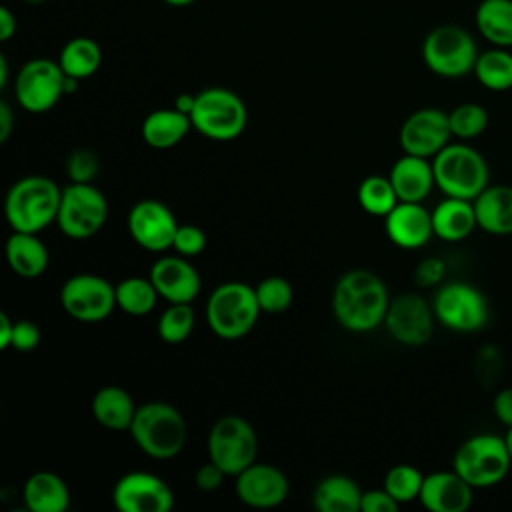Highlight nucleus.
<instances>
[{"mask_svg":"<svg viewBox=\"0 0 512 512\" xmlns=\"http://www.w3.org/2000/svg\"><path fill=\"white\" fill-rule=\"evenodd\" d=\"M330 304L332 314L342 328L362 334L384 324L390 294L376 272L352 268L336 280Z\"/></svg>","mask_w":512,"mask_h":512,"instance_id":"obj_1","label":"nucleus"},{"mask_svg":"<svg viewBox=\"0 0 512 512\" xmlns=\"http://www.w3.org/2000/svg\"><path fill=\"white\" fill-rule=\"evenodd\" d=\"M62 188L48 176L30 174L16 180L4 198V218L16 232L38 234L56 224Z\"/></svg>","mask_w":512,"mask_h":512,"instance_id":"obj_2","label":"nucleus"},{"mask_svg":"<svg viewBox=\"0 0 512 512\" xmlns=\"http://www.w3.org/2000/svg\"><path fill=\"white\" fill-rule=\"evenodd\" d=\"M128 432L138 450L154 460H170L186 444L184 416L178 408L162 400L138 406Z\"/></svg>","mask_w":512,"mask_h":512,"instance_id":"obj_3","label":"nucleus"},{"mask_svg":"<svg viewBox=\"0 0 512 512\" xmlns=\"http://www.w3.org/2000/svg\"><path fill=\"white\" fill-rule=\"evenodd\" d=\"M254 286L238 280L218 284L206 302V322L220 340H240L256 326L260 316Z\"/></svg>","mask_w":512,"mask_h":512,"instance_id":"obj_4","label":"nucleus"},{"mask_svg":"<svg viewBox=\"0 0 512 512\" xmlns=\"http://www.w3.org/2000/svg\"><path fill=\"white\" fill-rule=\"evenodd\" d=\"M434 182L444 196L474 200L490 180L486 158L468 144H446L432 158Z\"/></svg>","mask_w":512,"mask_h":512,"instance_id":"obj_5","label":"nucleus"},{"mask_svg":"<svg viewBox=\"0 0 512 512\" xmlns=\"http://www.w3.org/2000/svg\"><path fill=\"white\" fill-rule=\"evenodd\" d=\"M452 468L474 490L500 484L512 468L504 436L480 432L466 438L454 452Z\"/></svg>","mask_w":512,"mask_h":512,"instance_id":"obj_6","label":"nucleus"},{"mask_svg":"<svg viewBox=\"0 0 512 512\" xmlns=\"http://www.w3.org/2000/svg\"><path fill=\"white\" fill-rule=\"evenodd\" d=\"M190 120L192 128L204 138L228 142L244 132L248 110L236 92L222 86H210L196 94Z\"/></svg>","mask_w":512,"mask_h":512,"instance_id":"obj_7","label":"nucleus"},{"mask_svg":"<svg viewBox=\"0 0 512 512\" xmlns=\"http://www.w3.org/2000/svg\"><path fill=\"white\" fill-rule=\"evenodd\" d=\"M478 54L472 34L458 24L436 26L422 42V60L426 68L440 78L452 80L470 74Z\"/></svg>","mask_w":512,"mask_h":512,"instance_id":"obj_8","label":"nucleus"},{"mask_svg":"<svg viewBox=\"0 0 512 512\" xmlns=\"http://www.w3.org/2000/svg\"><path fill=\"white\" fill-rule=\"evenodd\" d=\"M108 200L92 182H70L62 188L56 226L70 240H88L102 230Z\"/></svg>","mask_w":512,"mask_h":512,"instance_id":"obj_9","label":"nucleus"},{"mask_svg":"<svg viewBox=\"0 0 512 512\" xmlns=\"http://www.w3.org/2000/svg\"><path fill=\"white\" fill-rule=\"evenodd\" d=\"M206 448L208 460L218 464L226 476L234 478L252 462H256L258 436L246 418L238 414H226L212 424Z\"/></svg>","mask_w":512,"mask_h":512,"instance_id":"obj_10","label":"nucleus"},{"mask_svg":"<svg viewBox=\"0 0 512 512\" xmlns=\"http://www.w3.org/2000/svg\"><path fill=\"white\" fill-rule=\"evenodd\" d=\"M432 308L436 322L460 334L482 330L490 318L486 296L468 282L442 284L434 294Z\"/></svg>","mask_w":512,"mask_h":512,"instance_id":"obj_11","label":"nucleus"},{"mask_svg":"<svg viewBox=\"0 0 512 512\" xmlns=\"http://www.w3.org/2000/svg\"><path fill=\"white\" fill-rule=\"evenodd\" d=\"M62 310L84 324L104 322L116 306V284L90 272H80L60 286Z\"/></svg>","mask_w":512,"mask_h":512,"instance_id":"obj_12","label":"nucleus"},{"mask_svg":"<svg viewBox=\"0 0 512 512\" xmlns=\"http://www.w3.org/2000/svg\"><path fill=\"white\" fill-rule=\"evenodd\" d=\"M64 80L66 74L58 60L32 58L24 62L14 80L18 106L30 114L50 112L66 96Z\"/></svg>","mask_w":512,"mask_h":512,"instance_id":"obj_13","label":"nucleus"},{"mask_svg":"<svg viewBox=\"0 0 512 512\" xmlns=\"http://www.w3.org/2000/svg\"><path fill=\"white\" fill-rule=\"evenodd\" d=\"M112 504L120 512H170L174 492L160 476L132 470L122 474L112 486Z\"/></svg>","mask_w":512,"mask_h":512,"instance_id":"obj_14","label":"nucleus"},{"mask_svg":"<svg viewBox=\"0 0 512 512\" xmlns=\"http://www.w3.org/2000/svg\"><path fill=\"white\" fill-rule=\"evenodd\" d=\"M434 308L420 294L406 292L390 298L384 318L388 334L404 346H422L434 334Z\"/></svg>","mask_w":512,"mask_h":512,"instance_id":"obj_15","label":"nucleus"},{"mask_svg":"<svg viewBox=\"0 0 512 512\" xmlns=\"http://www.w3.org/2000/svg\"><path fill=\"white\" fill-rule=\"evenodd\" d=\"M130 238L148 252H164L172 248V240L178 228V220L172 210L160 200L136 202L126 218Z\"/></svg>","mask_w":512,"mask_h":512,"instance_id":"obj_16","label":"nucleus"},{"mask_svg":"<svg viewBox=\"0 0 512 512\" xmlns=\"http://www.w3.org/2000/svg\"><path fill=\"white\" fill-rule=\"evenodd\" d=\"M452 130L448 112L440 108H420L412 112L400 126L398 142L404 154L434 158L446 144H450Z\"/></svg>","mask_w":512,"mask_h":512,"instance_id":"obj_17","label":"nucleus"},{"mask_svg":"<svg viewBox=\"0 0 512 512\" xmlns=\"http://www.w3.org/2000/svg\"><path fill=\"white\" fill-rule=\"evenodd\" d=\"M234 492L242 504L268 510L280 506L288 498L290 482L280 468L266 462H252L234 476Z\"/></svg>","mask_w":512,"mask_h":512,"instance_id":"obj_18","label":"nucleus"},{"mask_svg":"<svg viewBox=\"0 0 512 512\" xmlns=\"http://www.w3.org/2000/svg\"><path fill=\"white\" fill-rule=\"evenodd\" d=\"M148 278L168 304H192L200 294L202 280L194 264L186 256H160L152 266Z\"/></svg>","mask_w":512,"mask_h":512,"instance_id":"obj_19","label":"nucleus"},{"mask_svg":"<svg viewBox=\"0 0 512 512\" xmlns=\"http://www.w3.org/2000/svg\"><path fill=\"white\" fill-rule=\"evenodd\" d=\"M384 230L388 240L402 250H418L426 246L432 236V212L422 202H398L384 216Z\"/></svg>","mask_w":512,"mask_h":512,"instance_id":"obj_20","label":"nucleus"},{"mask_svg":"<svg viewBox=\"0 0 512 512\" xmlns=\"http://www.w3.org/2000/svg\"><path fill=\"white\" fill-rule=\"evenodd\" d=\"M430 512H466L474 500V488L452 468L424 476L418 496Z\"/></svg>","mask_w":512,"mask_h":512,"instance_id":"obj_21","label":"nucleus"},{"mask_svg":"<svg viewBox=\"0 0 512 512\" xmlns=\"http://www.w3.org/2000/svg\"><path fill=\"white\" fill-rule=\"evenodd\" d=\"M388 178L400 202H424L436 186L432 160L414 154H402L392 164Z\"/></svg>","mask_w":512,"mask_h":512,"instance_id":"obj_22","label":"nucleus"},{"mask_svg":"<svg viewBox=\"0 0 512 512\" xmlns=\"http://www.w3.org/2000/svg\"><path fill=\"white\" fill-rule=\"evenodd\" d=\"M476 224L492 236L512 234V186H486L474 200Z\"/></svg>","mask_w":512,"mask_h":512,"instance_id":"obj_23","label":"nucleus"},{"mask_svg":"<svg viewBox=\"0 0 512 512\" xmlns=\"http://www.w3.org/2000/svg\"><path fill=\"white\" fill-rule=\"evenodd\" d=\"M4 254L10 270L16 276L28 280L42 276L50 264V252L46 244L38 238V234L32 232L12 230L6 240Z\"/></svg>","mask_w":512,"mask_h":512,"instance_id":"obj_24","label":"nucleus"},{"mask_svg":"<svg viewBox=\"0 0 512 512\" xmlns=\"http://www.w3.org/2000/svg\"><path fill=\"white\" fill-rule=\"evenodd\" d=\"M134 398L128 390L116 384L102 386L96 390V394L90 400V412L92 418L106 430L112 432H126L130 430V424L136 414Z\"/></svg>","mask_w":512,"mask_h":512,"instance_id":"obj_25","label":"nucleus"},{"mask_svg":"<svg viewBox=\"0 0 512 512\" xmlns=\"http://www.w3.org/2000/svg\"><path fill=\"white\" fill-rule=\"evenodd\" d=\"M434 236L444 242L466 240L476 228V212L472 200L444 196L432 210Z\"/></svg>","mask_w":512,"mask_h":512,"instance_id":"obj_26","label":"nucleus"},{"mask_svg":"<svg viewBox=\"0 0 512 512\" xmlns=\"http://www.w3.org/2000/svg\"><path fill=\"white\" fill-rule=\"evenodd\" d=\"M22 500L30 512H66L70 506V490L58 474L40 470L26 478Z\"/></svg>","mask_w":512,"mask_h":512,"instance_id":"obj_27","label":"nucleus"},{"mask_svg":"<svg viewBox=\"0 0 512 512\" xmlns=\"http://www.w3.org/2000/svg\"><path fill=\"white\" fill-rule=\"evenodd\" d=\"M192 130V120L188 114L172 108L152 110L142 120V140L154 150H170L178 146L186 134Z\"/></svg>","mask_w":512,"mask_h":512,"instance_id":"obj_28","label":"nucleus"},{"mask_svg":"<svg viewBox=\"0 0 512 512\" xmlns=\"http://www.w3.org/2000/svg\"><path fill=\"white\" fill-rule=\"evenodd\" d=\"M360 502V486L344 474L324 476L312 490V506L316 512H360Z\"/></svg>","mask_w":512,"mask_h":512,"instance_id":"obj_29","label":"nucleus"},{"mask_svg":"<svg viewBox=\"0 0 512 512\" xmlns=\"http://www.w3.org/2000/svg\"><path fill=\"white\" fill-rule=\"evenodd\" d=\"M474 22L492 46L512 48V0H480Z\"/></svg>","mask_w":512,"mask_h":512,"instance_id":"obj_30","label":"nucleus"},{"mask_svg":"<svg viewBox=\"0 0 512 512\" xmlns=\"http://www.w3.org/2000/svg\"><path fill=\"white\" fill-rule=\"evenodd\" d=\"M58 64L66 76L82 82L98 72L102 64V48L96 40L88 36H76L62 46L58 54Z\"/></svg>","mask_w":512,"mask_h":512,"instance_id":"obj_31","label":"nucleus"},{"mask_svg":"<svg viewBox=\"0 0 512 512\" xmlns=\"http://www.w3.org/2000/svg\"><path fill=\"white\" fill-rule=\"evenodd\" d=\"M472 72L486 90L506 92L512 88V52L492 46L478 54Z\"/></svg>","mask_w":512,"mask_h":512,"instance_id":"obj_32","label":"nucleus"},{"mask_svg":"<svg viewBox=\"0 0 512 512\" xmlns=\"http://www.w3.org/2000/svg\"><path fill=\"white\" fill-rule=\"evenodd\" d=\"M158 290L150 278L128 276L116 284V306L128 316H146L158 304Z\"/></svg>","mask_w":512,"mask_h":512,"instance_id":"obj_33","label":"nucleus"},{"mask_svg":"<svg viewBox=\"0 0 512 512\" xmlns=\"http://www.w3.org/2000/svg\"><path fill=\"white\" fill-rule=\"evenodd\" d=\"M356 198L360 208L376 218H384L400 202L390 178L380 174L366 176L358 186Z\"/></svg>","mask_w":512,"mask_h":512,"instance_id":"obj_34","label":"nucleus"},{"mask_svg":"<svg viewBox=\"0 0 512 512\" xmlns=\"http://www.w3.org/2000/svg\"><path fill=\"white\" fill-rule=\"evenodd\" d=\"M196 324V314L190 304L178 302V304H168L164 312L158 318L156 330L160 340L166 344H182L184 340L190 338L192 330Z\"/></svg>","mask_w":512,"mask_h":512,"instance_id":"obj_35","label":"nucleus"},{"mask_svg":"<svg viewBox=\"0 0 512 512\" xmlns=\"http://www.w3.org/2000/svg\"><path fill=\"white\" fill-rule=\"evenodd\" d=\"M448 122H450L452 138L474 140L486 132L490 116L482 104L464 102L448 112Z\"/></svg>","mask_w":512,"mask_h":512,"instance_id":"obj_36","label":"nucleus"},{"mask_svg":"<svg viewBox=\"0 0 512 512\" xmlns=\"http://www.w3.org/2000/svg\"><path fill=\"white\" fill-rule=\"evenodd\" d=\"M424 474L412 466V464H396L384 474L382 488L398 502L408 504L412 500H418L422 490Z\"/></svg>","mask_w":512,"mask_h":512,"instance_id":"obj_37","label":"nucleus"},{"mask_svg":"<svg viewBox=\"0 0 512 512\" xmlns=\"http://www.w3.org/2000/svg\"><path fill=\"white\" fill-rule=\"evenodd\" d=\"M256 300L260 304V310L266 314H280L290 308L294 300L292 284L282 276H266L256 286Z\"/></svg>","mask_w":512,"mask_h":512,"instance_id":"obj_38","label":"nucleus"},{"mask_svg":"<svg viewBox=\"0 0 512 512\" xmlns=\"http://www.w3.org/2000/svg\"><path fill=\"white\" fill-rule=\"evenodd\" d=\"M100 170L98 156L88 148L74 150L66 160V174L70 182H92Z\"/></svg>","mask_w":512,"mask_h":512,"instance_id":"obj_39","label":"nucleus"},{"mask_svg":"<svg viewBox=\"0 0 512 512\" xmlns=\"http://www.w3.org/2000/svg\"><path fill=\"white\" fill-rule=\"evenodd\" d=\"M206 234L202 228L196 224H178L174 240H172V250L180 256L192 258L204 252L206 248Z\"/></svg>","mask_w":512,"mask_h":512,"instance_id":"obj_40","label":"nucleus"},{"mask_svg":"<svg viewBox=\"0 0 512 512\" xmlns=\"http://www.w3.org/2000/svg\"><path fill=\"white\" fill-rule=\"evenodd\" d=\"M444 274H446L444 260L436 258V256H430V258H424L416 264L414 284L418 288H434V286H440V282L444 280Z\"/></svg>","mask_w":512,"mask_h":512,"instance_id":"obj_41","label":"nucleus"},{"mask_svg":"<svg viewBox=\"0 0 512 512\" xmlns=\"http://www.w3.org/2000/svg\"><path fill=\"white\" fill-rule=\"evenodd\" d=\"M40 344V328L32 320H16L12 346L18 352H32Z\"/></svg>","mask_w":512,"mask_h":512,"instance_id":"obj_42","label":"nucleus"},{"mask_svg":"<svg viewBox=\"0 0 512 512\" xmlns=\"http://www.w3.org/2000/svg\"><path fill=\"white\" fill-rule=\"evenodd\" d=\"M398 502L384 490V488H374L362 492V502H360V512H396Z\"/></svg>","mask_w":512,"mask_h":512,"instance_id":"obj_43","label":"nucleus"},{"mask_svg":"<svg viewBox=\"0 0 512 512\" xmlns=\"http://www.w3.org/2000/svg\"><path fill=\"white\" fill-rule=\"evenodd\" d=\"M224 478H226V472L212 460H208L194 472V484H196V488H200L204 492L216 490Z\"/></svg>","mask_w":512,"mask_h":512,"instance_id":"obj_44","label":"nucleus"},{"mask_svg":"<svg viewBox=\"0 0 512 512\" xmlns=\"http://www.w3.org/2000/svg\"><path fill=\"white\" fill-rule=\"evenodd\" d=\"M492 412L502 426H512V386L498 390V394L492 400Z\"/></svg>","mask_w":512,"mask_h":512,"instance_id":"obj_45","label":"nucleus"},{"mask_svg":"<svg viewBox=\"0 0 512 512\" xmlns=\"http://www.w3.org/2000/svg\"><path fill=\"white\" fill-rule=\"evenodd\" d=\"M18 30V20L8 6H0V40L8 42Z\"/></svg>","mask_w":512,"mask_h":512,"instance_id":"obj_46","label":"nucleus"},{"mask_svg":"<svg viewBox=\"0 0 512 512\" xmlns=\"http://www.w3.org/2000/svg\"><path fill=\"white\" fill-rule=\"evenodd\" d=\"M14 130V114L8 102H0V144L8 142L10 134Z\"/></svg>","mask_w":512,"mask_h":512,"instance_id":"obj_47","label":"nucleus"},{"mask_svg":"<svg viewBox=\"0 0 512 512\" xmlns=\"http://www.w3.org/2000/svg\"><path fill=\"white\" fill-rule=\"evenodd\" d=\"M14 324L16 322L6 312H0V350H8L12 346Z\"/></svg>","mask_w":512,"mask_h":512,"instance_id":"obj_48","label":"nucleus"},{"mask_svg":"<svg viewBox=\"0 0 512 512\" xmlns=\"http://www.w3.org/2000/svg\"><path fill=\"white\" fill-rule=\"evenodd\" d=\"M194 102H196V94H186V92H184V94H178V96H176L174 108L190 116V112H192V108H194Z\"/></svg>","mask_w":512,"mask_h":512,"instance_id":"obj_49","label":"nucleus"},{"mask_svg":"<svg viewBox=\"0 0 512 512\" xmlns=\"http://www.w3.org/2000/svg\"><path fill=\"white\" fill-rule=\"evenodd\" d=\"M8 82V62H6V56L0 54V86L4 88Z\"/></svg>","mask_w":512,"mask_h":512,"instance_id":"obj_50","label":"nucleus"},{"mask_svg":"<svg viewBox=\"0 0 512 512\" xmlns=\"http://www.w3.org/2000/svg\"><path fill=\"white\" fill-rule=\"evenodd\" d=\"M504 440H506V448H508V454H510V460H512V426H510V428H506Z\"/></svg>","mask_w":512,"mask_h":512,"instance_id":"obj_51","label":"nucleus"},{"mask_svg":"<svg viewBox=\"0 0 512 512\" xmlns=\"http://www.w3.org/2000/svg\"><path fill=\"white\" fill-rule=\"evenodd\" d=\"M162 2L168 4V6H188V4H192L196 0H162Z\"/></svg>","mask_w":512,"mask_h":512,"instance_id":"obj_52","label":"nucleus"},{"mask_svg":"<svg viewBox=\"0 0 512 512\" xmlns=\"http://www.w3.org/2000/svg\"><path fill=\"white\" fill-rule=\"evenodd\" d=\"M22 2H26V4H44L46 0H22Z\"/></svg>","mask_w":512,"mask_h":512,"instance_id":"obj_53","label":"nucleus"}]
</instances>
